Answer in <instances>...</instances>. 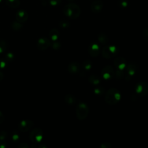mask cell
<instances>
[{
    "label": "cell",
    "mask_w": 148,
    "mask_h": 148,
    "mask_svg": "<svg viewBox=\"0 0 148 148\" xmlns=\"http://www.w3.org/2000/svg\"><path fill=\"white\" fill-rule=\"evenodd\" d=\"M61 2V0H49V3L52 6H56L60 5Z\"/></svg>",
    "instance_id": "cell-31"
},
{
    "label": "cell",
    "mask_w": 148,
    "mask_h": 148,
    "mask_svg": "<svg viewBox=\"0 0 148 148\" xmlns=\"http://www.w3.org/2000/svg\"><path fill=\"white\" fill-rule=\"evenodd\" d=\"M6 147V143L5 141H0V148H5Z\"/></svg>",
    "instance_id": "cell-38"
},
{
    "label": "cell",
    "mask_w": 148,
    "mask_h": 148,
    "mask_svg": "<svg viewBox=\"0 0 148 148\" xmlns=\"http://www.w3.org/2000/svg\"><path fill=\"white\" fill-rule=\"evenodd\" d=\"M117 4L121 9H124L127 7L128 5V0H118Z\"/></svg>",
    "instance_id": "cell-27"
},
{
    "label": "cell",
    "mask_w": 148,
    "mask_h": 148,
    "mask_svg": "<svg viewBox=\"0 0 148 148\" xmlns=\"http://www.w3.org/2000/svg\"><path fill=\"white\" fill-rule=\"evenodd\" d=\"M88 52L91 57H97L100 53V47L98 43L95 42L91 43L88 47Z\"/></svg>",
    "instance_id": "cell-11"
},
{
    "label": "cell",
    "mask_w": 148,
    "mask_h": 148,
    "mask_svg": "<svg viewBox=\"0 0 148 148\" xmlns=\"http://www.w3.org/2000/svg\"><path fill=\"white\" fill-rule=\"evenodd\" d=\"M135 92L139 96L144 97L148 94V83L146 82H139L135 87Z\"/></svg>",
    "instance_id": "cell-6"
},
{
    "label": "cell",
    "mask_w": 148,
    "mask_h": 148,
    "mask_svg": "<svg viewBox=\"0 0 148 148\" xmlns=\"http://www.w3.org/2000/svg\"><path fill=\"white\" fill-rule=\"evenodd\" d=\"M69 25H70V24H69V23L67 20H61L59 22V26L61 28L67 29V28H68L69 27Z\"/></svg>",
    "instance_id": "cell-26"
},
{
    "label": "cell",
    "mask_w": 148,
    "mask_h": 148,
    "mask_svg": "<svg viewBox=\"0 0 148 148\" xmlns=\"http://www.w3.org/2000/svg\"><path fill=\"white\" fill-rule=\"evenodd\" d=\"M64 100L65 102L69 105H74L77 101L75 96L71 94H66L64 97Z\"/></svg>",
    "instance_id": "cell-17"
},
{
    "label": "cell",
    "mask_w": 148,
    "mask_h": 148,
    "mask_svg": "<svg viewBox=\"0 0 148 148\" xmlns=\"http://www.w3.org/2000/svg\"><path fill=\"white\" fill-rule=\"evenodd\" d=\"M81 66L77 62H72L70 63L67 68L68 71L70 74L76 75L79 73L80 71Z\"/></svg>",
    "instance_id": "cell-13"
},
{
    "label": "cell",
    "mask_w": 148,
    "mask_h": 148,
    "mask_svg": "<svg viewBox=\"0 0 148 148\" xmlns=\"http://www.w3.org/2000/svg\"><path fill=\"white\" fill-rule=\"evenodd\" d=\"M125 76V72L124 71V69H117L115 71V73H114V77L116 79H122Z\"/></svg>",
    "instance_id": "cell-23"
},
{
    "label": "cell",
    "mask_w": 148,
    "mask_h": 148,
    "mask_svg": "<svg viewBox=\"0 0 148 148\" xmlns=\"http://www.w3.org/2000/svg\"><path fill=\"white\" fill-rule=\"evenodd\" d=\"M113 64L117 69L123 70L125 69L127 65V61L125 58L121 57H118L114 60Z\"/></svg>",
    "instance_id": "cell-12"
},
{
    "label": "cell",
    "mask_w": 148,
    "mask_h": 148,
    "mask_svg": "<svg viewBox=\"0 0 148 148\" xmlns=\"http://www.w3.org/2000/svg\"><path fill=\"white\" fill-rule=\"evenodd\" d=\"M59 31L56 28H53L51 30H50L49 34V36L52 41L57 40L59 37Z\"/></svg>",
    "instance_id": "cell-19"
},
{
    "label": "cell",
    "mask_w": 148,
    "mask_h": 148,
    "mask_svg": "<svg viewBox=\"0 0 148 148\" xmlns=\"http://www.w3.org/2000/svg\"><path fill=\"white\" fill-rule=\"evenodd\" d=\"M125 79L127 80H128L131 79V76L136 75L139 72V66L135 62H130L127 63V65L125 68Z\"/></svg>",
    "instance_id": "cell-5"
},
{
    "label": "cell",
    "mask_w": 148,
    "mask_h": 148,
    "mask_svg": "<svg viewBox=\"0 0 148 148\" xmlns=\"http://www.w3.org/2000/svg\"><path fill=\"white\" fill-rule=\"evenodd\" d=\"M5 59L7 61H12L14 59V54L12 52H8L5 56Z\"/></svg>",
    "instance_id": "cell-30"
},
{
    "label": "cell",
    "mask_w": 148,
    "mask_h": 148,
    "mask_svg": "<svg viewBox=\"0 0 148 148\" xmlns=\"http://www.w3.org/2000/svg\"><path fill=\"white\" fill-rule=\"evenodd\" d=\"M89 113V108L84 102H79L76 108V114L77 119L80 120L85 119Z\"/></svg>",
    "instance_id": "cell-4"
},
{
    "label": "cell",
    "mask_w": 148,
    "mask_h": 148,
    "mask_svg": "<svg viewBox=\"0 0 148 148\" xmlns=\"http://www.w3.org/2000/svg\"><path fill=\"white\" fill-rule=\"evenodd\" d=\"M52 42H53L51 43L50 46L54 50H58L59 49H60L61 45L59 41H58L57 40H54V41H52Z\"/></svg>",
    "instance_id": "cell-29"
},
{
    "label": "cell",
    "mask_w": 148,
    "mask_h": 148,
    "mask_svg": "<svg viewBox=\"0 0 148 148\" xmlns=\"http://www.w3.org/2000/svg\"><path fill=\"white\" fill-rule=\"evenodd\" d=\"M43 136V131L39 128L34 129L29 134V138L34 144L40 143L42 140Z\"/></svg>",
    "instance_id": "cell-7"
},
{
    "label": "cell",
    "mask_w": 148,
    "mask_h": 148,
    "mask_svg": "<svg viewBox=\"0 0 148 148\" xmlns=\"http://www.w3.org/2000/svg\"><path fill=\"white\" fill-rule=\"evenodd\" d=\"M97 40L101 45H106L108 42V37L105 33L101 32L98 34Z\"/></svg>",
    "instance_id": "cell-16"
},
{
    "label": "cell",
    "mask_w": 148,
    "mask_h": 148,
    "mask_svg": "<svg viewBox=\"0 0 148 148\" xmlns=\"http://www.w3.org/2000/svg\"><path fill=\"white\" fill-rule=\"evenodd\" d=\"M4 1H5V0H0V3H1L2 2H3Z\"/></svg>",
    "instance_id": "cell-40"
},
{
    "label": "cell",
    "mask_w": 148,
    "mask_h": 148,
    "mask_svg": "<svg viewBox=\"0 0 148 148\" xmlns=\"http://www.w3.org/2000/svg\"><path fill=\"white\" fill-rule=\"evenodd\" d=\"M81 66L84 70L89 71L92 67V62L89 60H85L82 62Z\"/></svg>",
    "instance_id": "cell-22"
},
{
    "label": "cell",
    "mask_w": 148,
    "mask_h": 148,
    "mask_svg": "<svg viewBox=\"0 0 148 148\" xmlns=\"http://www.w3.org/2000/svg\"><path fill=\"white\" fill-rule=\"evenodd\" d=\"M143 38L145 40L148 42V28H145L142 31Z\"/></svg>",
    "instance_id": "cell-33"
},
{
    "label": "cell",
    "mask_w": 148,
    "mask_h": 148,
    "mask_svg": "<svg viewBox=\"0 0 148 148\" xmlns=\"http://www.w3.org/2000/svg\"><path fill=\"white\" fill-rule=\"evenodd\" d=\"M112 145L109 142H103L100 145L101 148H111Z\"/></svg>",
    "instance_id": "cell-35"
},
{
    "label": "cell",
    "mask_w": 148,
    "mask_h": 148,
    "mask_svg": "<svg viewBox=\"0 0 148 148\" xmlns=\"http://www.w3.org/2000/svg\"><path fill=\"white\" fill-rule=\"evenodd\" d=\"M3 77H4V75H3V72L0 71V81H1V80H3Z\"/></svg>",
    "instance_id": "cell-39"
},
{
    "label": "cell",
    "mask_w": 148,
    "mask_h": 148,
    "mask_svg": "<svg viewBox=\"0 0 148 148\" xmlns=\"http://www.w3.org/2000/svg\"><path fill=\"white\" fill-rule=\"evenodd\" d=\"M5 3L8 6L13 8L18 7L20 4V0H5Z\"/></svg>",
    "instance_id": "cell-20"
},
{
    "label": "cell",
    "mask_w": 148,
    "mask_h": 148,
    "mask_svg": "<svg viewBox=\"0 0 148 148\" xmlns=\"http://www.w3.org/2000/svg\"><path fill=\"white\" fill-rule=\"evenodd\" d=\"M119 53V48L112 45L104 46L101 51L102 56L106 59H110L115 57Z\"/></svg>",
    "instance_id": "cell-3"
},
{
    "label": "cell",
    "mask_w": 148,
    "mask_h": 148,
    "mask_svg": "<svg viewBox=\"0 0 148 148\" xmlns=\"http://www.w3.org/2000/svg\"><path fill=\"white\" fill-rule=\"evenodd\" d=\"M18 147L20 148H28V145L25 143H21L18 146Z\"/></svg>",
    "instance_id": "cell-36"
},
{
    "label": "cell",
    "mask_w": 148,
    "mask_h": 148,
    "mask_svg": "<svg viewBox=\"0 0 148 148\" xmlns=\"http://www.w3.org/2000/svg\"><path fill=\"white\" fill-rule=\"evenodd\" d=\"M15 17L17 21L23 23L27 20L28 18V14L24 10H19L16 12Z\"/></svg>",
    "instance_id": "cell-15"
},
{
    "label": "cell",
    "mask_w": 148,
    "mask_h": 148,
    "mask_svg": "<svg viewBox=\"0 0 148 148\" xmlns=\"http://www.w3.org/2000/svg\"><path fill=\"white\" fill-rule=\"evenodd\" d=\"M68 1H69L71 2V1H74V0H68Z\"/></svg>",
    "instance_id": "cell-41"
},
{
    "label": "cell",
    "mask_w": 148,
    "mask_h": 148,
    "mask_svg": "<svg viewBox=\"0 0 148 148\" xmlns=\"http://www.w3.org/2000/svg\"><path fill=\"white\" fill-rule=\"evenodd\" d=\"M8 48V43L4 40H0V53L5 52Z\"/></svg>",
    "instance_id": "cell-25"
},
{
    "label": "cell",
    "mask_w": 148,
    "mask_h": 148,
    "mask_svg": "<svg viewBox=\"0 0 148 148\" xmlns=\"http://www.w3.org/2000/svg\"><path fill=\"white\" fill-rule=\"evenodd\" d=\"M5 120V117L2 112L0 111V124H2Z\"/></svg>",
    "instance_id": "cell-37"
},
{
    "label": "cell",
    "mask_w": 148,
    "mask_h": 148,
    "mask_svg": "<svg viewBox=\"0 0 148 148\" xmlns=\"http://www.w3.org/2000/svg\"><path fill=\"white\" fill-rule=\"evenodd\" d=\"M105 101L109 105H115L121 99V94L117 89L111 88L105 94Z\"/></svg>",
    "instance_id": "cell-2"
},
{
    "label": "cell",
    "mask_w": 148,
    "mask_h": 148,
    "mask_svg": "<svg viewBox=\"0 0 148 148\" xmlns=\"http://www.w3.org/2000/svg\"><path fill=\"white\" fill-rule=\"evenodd\" d=\"M7 66V61L4 58H0V69H3Z\"/></svg>",
    "instance_id": "cell-32"
},
{
    "label": "cell",
    "mask_w": 148,
    "mask_h": 148,
    "mask_svg": "<svg viewBox=\"0 0 148 148\" xmlns=\"http://www.w3.org/2000/svg\"><path fill=\"white\" fill-rule=\"evenodd\" d=\"M34 123L31 120L25 119L22 120L18 124V128L21 132H26L29 131L33 126Z\"/></svg>",
    "instance_id": "cell-9"
},
{
    "label": "cell",
    "mask_w": 148,
    "mask_h": 148,
    "mask_svg": "<svg viewBox=\"0 0 148 148\" xmlns=\"http://www.w3.org/2000/svg\"><path fill=\"white\" fill-rule=\"evenodd\" d=\"M94 92L95 94L98 96H102L105 94V89L101 86H98L94 89Z\"/></svg>",
    "instance_id": "cell-21"
},
{
    "label": "cell",
    "mask_w": 148,
    "mask_h": 148,
    "mask_svg": "<svg viewBox=\"0 0 148 148\" xmlns=\"http://www.w3.org/2000/svg\"><path fill=\"white\" fill-rule=\"evenodd\" d=\"M19 138H20V136H19V135L18 134V132L16 131H12V132L11 133L12 140L14 142H16L18 141Z\"/></svg>",
    "instance_id": "cell-28"
},
{
    "label": "cell",
    "mask_w": 148,
    "mask_h": 148,
    "mask_svg": "<svg viewBox=\"0 0 148 148\" xmlns=\"http://www.w3.org/2000/svg\"><path fill=\"white\" fill-rule=\"evenodd\" d=\"M7 137V132L5 131H0V141H5Z\"/></svg>",
    "instance_id": "cell-34"
},
{
    "label": "cell",
    "mask_w": 148,
    "mask_h": 148,
    "mask_svg": "<svg viewBox=\"0 0 148 148\" xmlns=\"http://www.w3.org/2000/svg\"><path fill=\"white\" fill-rule=\"evenodd\" d=\"M50 40L46 37H42L39 38L37 42V47L40 50H46L50 46Z\"/></svg>",
    "instance_id": "cell-10"
},
{
    "label": "cell",
    "mask_w": 148,
    "mask_h": 148,
    "mask_svg": "<svg viewBox=\"0 0 148 148\" xmlns=\"http://www.w3.org/2000/svg\"><path fill=\"white\" fill-rule=\"evenodd\" d=\"M103 6V4L101 0H95L93 1L90 5L91 10L95 13H98L100 12Z\"/></svg>",
    "instance_id": "cell-14"
},
{
    "label": "cell",
    "mask_w": 148,
    "mask_h": 148,
    "mask_svg": "<svg viewBox=\"0 0 148 148\" xmlns=\"http://www.w3.org/2000/svg\"><path fill=\"white\" fill-rule=\"evenodd\" d=\"M63 13L69 18L76 19L80 15L81 9L77 5L74 3H69L64 7Z\"/></svg>",
    "instance_id": "cell-1"
},
{
    "label": "cell",
    "mask_w": 148,
    "mask_h": 148,
    "mask_svg": "<svg viewBox=\"0 0 148 148\" xmlns=\"http://www.w3.org/2000/svg\"><path fill=\"white\" fill-rule=\"evenodd\" d=\"M11 27L15 31H19L23 28V24L17 21L13 22L11 25Z\"/></svg>",
    "instance_id": "cell-24"
},
{
    "label": "cell",
    "mask_w": 148,
    "mask_h": 148,
    "mask_svg": "<svg viewBox=\"0 0 148 148\" xmlns=\"http://www.w3.org/2000/svg\"><path fill=\"white\" fill-rule=\"evenodd\" d=\"M88 82L92 85H98L101 82V79L98 75L91 74L88 77Z\"/></svg>",
    "instance_id": "cell-18"
},
{
    "label": "cell",
    "mask_w": 148,
    "mask_h": 148,
    "mask_svg": "<svg viewBox=\"0 0 148 148\" xmlns=\"http://www.w3.org/2000/svg\"><path fill=\"white\" fill-rule=\"evenodd\" d=\"M115 71L110 65H106L102 68L101 72L102 77L105 80H110L114 77Z\"/></svg>",
    "instance_id": "cell-8"
}]
</instances>
